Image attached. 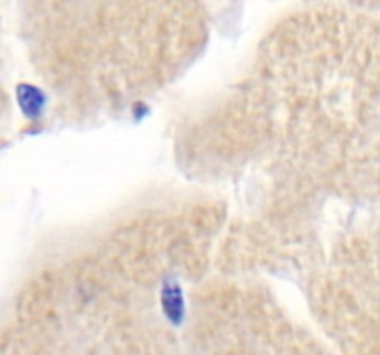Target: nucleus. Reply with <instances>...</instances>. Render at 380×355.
Masks as SVG:
<instances>
[{
	"label": "nucleus",
	"mask_w": 380,
	"mask_h": 355,
	"mask_svg": "<svg viewBox=\"0 0 380 355\" xmlns=\"http://www.w3.org/2000/svg\"><path fill=\"white\" fill-rule=\"evenodd\" d=\"M162 305L165 309V315L169 317L171 322L180 324L184 317V300L180 287L174 281H167L162 290Z\"/></svg>",
	"instance_id": "f257e3e1"
},
{
	"label": "nucleus",
	"mask_w": 380,
	"mask_h": 355,
	"mask_svg": "<svg viewBox=\"0 0 380 355\" xmlns=\"http://www.w3.org/2000/svg\"><path fill=\"white\" fill-rule=\"evenodd\" d=\"M43 94L39 93L36 87H28V85H21L19 87V102L21 108L24 109L26 115L33 117L38 115L43 108Z\"/></svg>",
	"instance_id": "f03ea898"
}]
</instances>
